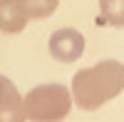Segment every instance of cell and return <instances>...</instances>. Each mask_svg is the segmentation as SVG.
<instances>
[{"label":"cell","instance_id":"6da1fadb","mask_svg":"<svg viewBox=\"0 0 124 122\" xmlns=\"http://www.w3.org/2000/svg\"><path fill=\"white\" fill-rule=\"evenodd\" d=\"M124 90V65L117 60L85 67L72 77V102L79 110H99Z\"/></svg>","mask_w":124,"mask_h":122},{"label":"cell","instance_id":"7a4b0ae2","mask_svg":"<svg viewBox=\"0 0 124 122\" xmlns=\"http://www.w3.org/2000/svg\"><path fill=\"white\" fill-rule=\"evenodd\" d=\"M72 107V90L50 82L37 85L25 95V112L30 122H62Z\"/></svg>","mask_w":124,"mask_h":122},{"label":"cell","instance_id":"3957f363","mask_svg":"<svg viewBox=\"0 0 124 122\" xmlns=\"http://www.w3.org/2000/svg\"><path fill=\"white\" fill-rule=\"evenodd\" d=\"M47 47L57 62H75L85 52V35L75 27H60L50 35Z\"/></svg>","mask_w":124,"mask_h":122},{"label":"cell","instance_id":"277c9868","mask_svg":"<svg viewBox=\"0 0 124 122\" xmlns=\"http://www.w3.org/2000/svg\"><path fill=\"white\" fill-rule=\"evenodd\" d=\"M25 97L17 92L13 80L0 75V122H25Z\"/></svg>","mask_w":124,"mask_h":122},{"label":"cell","instance_id":"5b68a950","mask_svg":"<svg viewBox=\"0 0 124 122\" xmlns=\"http://www.w3.org/2000/svg\"><path fill=\"white\" fill-rule=\"evenodd\" d=\"M27 10L23 0H0V33L15 35L27 25Z\"/></svg>","mask_w":124,"mask_h":122},{"label":"cell","instance_id":"8992f818","mask_svg":"<svg viewBox=\"0 0 124 122\" xmlns=\"http://www.w3.org/2000/svg\"><path fill=\"white\" fill-rule=\"evenodd\" d=\"M102 20L112 27H124V0H99Z\"/></svg>","mask_w":124,"mask_h":122},{"label":"cell","instance_id":"52a82bcc","mask_svg":"<svg viewBox=\"0 0 124 122\" xmlns=\"http://www.w3.org/2000/svg\"><path fill=\"white\" fill-rule=\"evenodd\" d=\"M23 3H25V10H27L30 20H42V17H50L57 10L60 0H23Z\"/></svg>","mask_w":124,"mask_h":122}]
</instances>
